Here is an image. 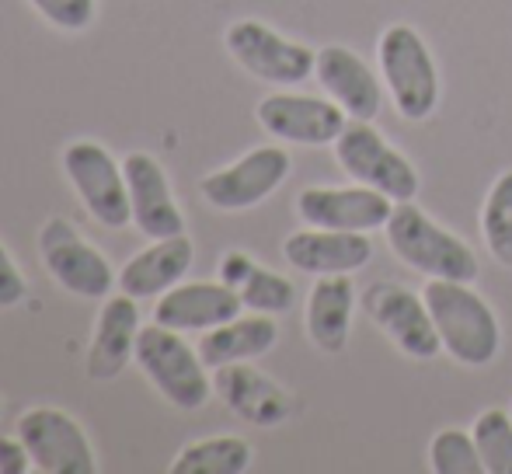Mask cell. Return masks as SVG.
Instances as JSON below:
<instances>
[{
  "mask_svg": "<svg viewBox=\"0 0 512 474\" xmlns=\"http://www.w3.org/2000/svg\"><path fill=\"white\" fill-rule=\"evenodd\" d=\"M425 307L432 314V325L443 342V353H450L460 366H488L499 356L502 328L495 311L471 283L457 279H429L425 286Z\"/></svg>",
  "mask_w": 512,
  "mask_h": 474,
  "instance_id": "obj_1",
  "label": "cell"
},
{
  "mask_svg": "<svg viewBox=\"0 0 512 474\" xmlns=\"http://www.w3.org/2000/svg\"><path fill=\"white\" fill-rule=\"evenodd\" d=\"M387 244L391 251L429 279H457V283H474L481 272L478 255L460 241L457 234L443 231L425 210L415 203H394V213L387 220Z\"/></svg>",
  "mask_w": 512,
  "mask_h": 474,
  "instance_id": "obj_2",
  "label": "cell"
},
{
  "mask_svg": "<svg viewBox=\"0 0 512 474\" xmlns=\"http://www.w3.org/2000/svg\"><path fill=\"white\" fill-rule=\"evenodd\" d=\"M136 366L150 380L164 401H171L182 412H196L213 394V380H209V366L203 363L199 349H192L182 339V332L161 325H143L140 339H136Z\"/></svg>",
  "mask_w": 512,
  "mask_h": 474,
  "instance_id": "obj_3",
  "label": "cell"
},
{
  "mask_svg": "<svg viewBox=\"0 0 512 474\" xmlns=\"http://www.w3.org/2000/svg\"><path fill=\"white\" fill-rule=\"evenodd\" d=\"M377 60L398 116L408 122L429 119L439 105V74L422 35L411 25H391L380 35Z\"/></svg>",
  "mask_w": 512,
  "mask_h": 474,
  "instance_id": "obj_4",
  "label": "cell"
},
{
  "mask_svg": "<svg viewBox=\"0 0 512 474\" xmlns=\"http://www.w3.org/2000/svg\"><path fill=\"white\" fill-rule=\"evenodd\" d=\"M63 175L70 189L84 203L95 224L108 231H122L133 224V206H129V185L122 164L108 154L98 140H74L63 147Z\"/></svg>",
  "mask_w": 512,
  "mask_h": 474,
  "instance_id": "obj_5",
  "label": "cell"
},
{
  "mask_svg": "<svg viewBox=\"0 0 512 474\" xmlns=\"http://www.w3.org/2000/svg\"><path fill=\"white\" fill-rule=\"evenodd\" d=\"M35 244H39V258L46 265V272L70 297L105 300L119 286L115 283L119 272H112L108 258L67 217H49L39 227Z\"/></svg>",
  "mask_w": 512,
  "mask_h": 474,
  "instance_id": "obj_6",
  "label": "cell"
},
{
  "mask_svg": "<svg viewBox=\"0 0 512 474\" xmlns=\"http://www.w3.org/2000/svg\"><path fill=\"white\" fill-rule=\"evenodd\" d=\"M335 157L349 178L359 185L391 196L394 203H408L418 196V171L401 150H394L370 122H349L335 140Z\"/></svg>",
  "mask_w": 512,
  "mask_h": 474,
  "instance_id": "obj_7",
  "label": "cell"
},
{
  "mask_svg": "<svg viewBox=\"0 0 512 474\" xmlns=\"http://www.w3.org/2000/svg\"><path fill=\"white\" fill-rule=\"evenodd\" d=\"M227 53L248 70L251 77L265 84H279V88H293L304 84L314 74L317 53L307 49L304 42H293L279 35L276 28L262 25L255 18H241L223 32Z\"/></svg>",
  "mask_w": 512,
  "mask_h": 474,
  "instance_id": "obj_8",
  "label": "cell"
},
{
  "mask_svg": "<svg viewBox=\"0 0 512 474\" xmlns=\"http://www.w3.org/2000/svg\"><path fill=\"white\" fill-rule=\"evenodd\" d=\"M18 436L42 474H95L98 457L91 436L70 412L53 405H35L18 415Z\"/></svg>",
  "mask_w": 512,
  "mask_h": 474,
  "instance_id": "obj_9",
  "label": "cell"
},
{
  "mask_svg": "<svg viewBox=\"0 0 512 474\" xmlns=\"http://www.w3.org/2000/svg\"><path fill=\"white\" fill-rule=\"evenodd\" d=\"M293 161L283 147H255L234 164L213 171L199 182V192L213 210L223 213H241L251 206L265 203L279 185L286 182Z\"/></svg>",
  "mask_w": 512,
  "mask_h": 474,
  "instance_id": "obj_10",
  "label": "cell"
},
{
  "mask_svg": "<svg viewBox=\"0 0 512 474\" xmlns=\"http://www.w3.org/2000/svg\"><path fill=\"white\" fill-rule=\"evenodd\" d=\"M363 311L377 321V328L411 359H432L443 353V342L432 325L425 297L398 283H373L363 293Z\"/></svg>",
  "mask_w": 512,
  "mask_h": 474,
  "instance_id": "obj_11",
  "label": "cell"
},
{
  "mask_svg": "<svg viewBox=\"0 0 512 474\" xmlns=\"http://www.w3.org/2000/svg\"><path fill=\"white\" fill-rule=\"evenodd\" d=\"M349 112L338 102L310 95H265L258 102V122L269 136L300 147H324L342 136Z\"/></svg>",
  "mask_w": 512,
  "mask_h": 474,
  "instance_id": "obj_12",
  "label": "cell"
},
{
  "mask_svg": "<svg viewBox=\"0 0 512 474\" xmlns=\"http://www.w3.org/2000/svg\"><path fill=\"white\" fill-rule=\"evenodd\" d=\"M297 213L307 227H321V231H377L387 227L394 213V199L384 192L370 189V185H356V189H304L297 196Z\"/></svg>",
  "mask_w": 512,
  "mask_h": 474,
  "instance_id": "obj_13",
  "label": "cell"
},
{
  "mask_svg": "<svg viewBox=\"0 0 512 474\" xmlns=\"http://www.w3.org/2000/svg\"><path fill=\"white\" fill-rule=\"evenodd\" d=\"M122 171H126L136 231L150 237V241L185 234V217L178 210V199L171 192L168 171L161 168V161L154 154H147V150H133L122 161Z\"/></svg>",
  "mask_w": 512,
  "mask_h": 474,
  "instance_id": "obj_14",
  "label": "cell"
},
{
  "mask_svg": "<svg viewBox=\"0 0 512 474\" xmlns=\"http://www.w3.org/2000/svg\"><path fill=\"white\" fill-rule=\"evenodd\" d=\"M140 307L129 293H112L102 300L95 332L88 342L84 370L91 380H115L136 359V339H140Z\"/></svg>",
  "mask_w": 512,
  "mask_h": 474,
  "instance_id": "obj_15",
  "label": "cell"
},
{
  "mask_svg": "<svg viewBox=\"0 0 512 474\" xmlns=\"http://www.w3.org/2000/svg\"><path fill=\"white\" fill-rule=\"evenodd\" d=\"M314 77L321 81V88L349 112V119L373 122L380 116L384 91H380V81L370 70V63L359 53H352V49H345V46H324L321 53H317Z\"/></svg>",
  "mask_w": 512,
  "mask_h": 474,
  "instance_id": "obj_16",
  "label": "cell"
},
{
  "mask_svg": "<svg viewBox=\"0 0 512 474\" xmlns=\"http://www.w3.org/2000/svg\"><path fill=\"white\" fill-rule=\"evenodd\" d=\"M244 311L241 293L227 283H178L157 297L154 321L175 332H209Z\"/></svg>",
  "mask_w": 512,
  "mask_h": 474,
  "instance_id": "obj_17",
  "label": "cell"
},
{
  "mask_svg": "<svg viewBox=\"0 0 512 474\" xmlns=\"http://www.w3.org/2000/svg\"><path fill=\"white\" fill-rule=\"evenodd\" d=\"M192 262H196V248L185 234L175 237H157L143 251H136L126 265L119 269V290L129 293L133 300H157L168 293L171 286L185 283Z\"/></svg>",
  "mask_w": 512,
  "mask_h": 474,
  "instance_id": "obj_18",
  "label": "cell"
},
{
  "mask_svg": "<svg viewBox=\"0 0 512 474\" xmlns=\"http://www.w3.org/2000/svg\"><path fill=\"white\" fill-rule=\"evenodd\" d=\"M286 262L307 276H349L363 269L373 255V244L363 231H321L307 227L286 237L283 244Z\"/></svg>",
  "mask_w": 512,
  "mask_h": 474,
  "instance_id": "obj_19",
  "label": "cell"
},
{
  "mask_svg": "<svg viewBox=\"0 0 512 474\" xmlns=\"http://www.w3.org/2000/svg\"><path fill=\"white\" fill-rule=\"evenodd\" d=\"M213 387L223 398V405H227L237 419L251 422V426L272 429V426H279V422H286V415H290V394L272 377H265L262 370H255V366H248V363L220 366Z\"/></svg>",
  "mask_w": 512,
  "mask_h": 474,
  "instance_id": "obj_20",
  "label": "cell"
},
{
  "mask_svg": "<svg viewBox=\"0 0 512 474\" xmlns=\"http://www.w3.org/2000/svg\"><path fill=\"white\" fill-rule=\"evenodd\" d=\"M279 339V325L272 321V314H255L251 318H230L223 325L209 328L199 339V356L209 370H220L230 363H251V359L265 356Z\"/></svg>",
  "mask_w": 512,
  "mask_h": 474,
  "instance_id": "obj_21",
  "label": "cell"
},
{
  "mask_svg": "<svg viewBox=\"0 0 512 474\" xmlns=\"http://www.w3.org/2000/svg\"><path fill=\"white\" fill-rule=\"evenodd\" d=\"M356 286L345 276H317L307 297V335L321 353H342L349 342Z\"/></svg>",
  "mask_w": 512,
  "mask_h": 474,
  "instance_id": "obj_22",
  "label": "cell"
},
{
  "mask_svg": "<svg viewBox=\"0 0 512 474\" xmlns=\"http://www.w3.org/2000/svg\"><path fill=\"white\" fill-rule=\"evenodd\" d=\"M251 457L255 450L244 436H206L178 450L171 474H244Z\"/></svg>",
  "mask_w": 512,
  "mask_h": 474,
  "instance_id": "obj_23",
  "label": "cell"
},
{
  "mask_svg": "<svg viewBox=\"0 0 512 474\" xmlns=\"http://www.w3.org/2000/svg\"><path fill=\"white\" fill-rule=\"evenodd\" d=\"M481 234L495 262L512 269V171H502L481 206Z\"/></svg>",
  "mask_w": 512,
  "mask_h": 474,
  "instance_id": "obj_24",
  "label": "cell"
},
{
  "mask_svg": "<svg viewBox=\"0 0 512 474\" xmlns=\"http://www.w3.org/2000/svg\"><path fill=\"white\" fill-rule=\"evenodd\" d=\"M237 293H241V304L255 314H286L297 304V290H293L290 279L265 269V265H258V262H255V269L248 272V279L237 286Z\"/></svg>",
  "mask_w": 512,
  "mask_h": 474,
  "instance_id": "obj_25",
  "label": "cell"
},
{
  "mask_svg": "<svg viewBox=\"0 0 512 474\" xmlns=\"http://www.w3.org/2000/svg\"><path fill=\"white\" fill-rule=\"evenodd\" d=\"M474 443H478L485 474H512V419L502 408H488L474 422Z\"/></svg>",
  "mask_w": 512,
  "mask_h": 474,
  "instance_id": "obj_26",
  "label": "cell"
},
{
  "mask_svg": "<svg viewBox=\"0 0 512 474\" xmlns=\"http://www.w3.org/2000/svg\"><path fill=\"white\" fill-rule=\"evenodd\" d=\"M429 468L436 474H481L485 464H481L478 443H474V433H464V429H439L429 443Z\"/></svg>",
  "mask_w": 512,
  "mask_h": 474,
  "instance_id": "obj_27",
  "label": "cell"
},
{
  "mask_svg": "<svg viewBox=\"0 0 512 474\" xmlns=\"http://www.w3.org/2000/svg\"><path fill=\"white\" fill-rule=\"evenodd\" d=\"M42 18L60 32H84L91 28L98 11V0H28Z\"/></svg>",
  "mask_w": 512,
  "mask_h": 474,
  "instance_id": "obj_28",
  "label": "cell"
},
{
  "mask_svg": "<svg viewBox=\"0 0 512 474\" xmlns=\"http://www.w3.org/2000/svg\"><path fill=\"white\" fill-rule=\"evenodd\" d=\"M25 297H28L25 276H21L11 251L0 244V311H11V307H18Z\"/></svg>",
  "mask_w": 512,
  "mask_h": 474,
  "instance_id": "obj_29",
  "label": "cell"
},
{
  "mask_svg": "<svg viewBox=\"0 0 512 474\" xmlns=\"http://www.w3.org/2000/svg\"><path fill=\"white\" fill-rule=\"evenodd\" d=\"M35 471L32 454H28L21 436H0V474H28Z\"/></svg>",
  "mask_w": 512,
  "mask_h": 474,
  "instance_id": "obj_30",
  "label": "cell"
},
{
  "mask_svg": "<svg viewBox=\"0 0 512 474\" xmlns=\"http://www.w3.org/2000/svg\"><path fill=\"white\" fill-rule=\"evenodd\" d=\"M251 269H255V258L244 255V251H227V255L220 258V283H227L237 290V286L248 279Z\"/></svg>",
  "mask_w": 512,
  "mask_h": 474,
  "instance_id": "obj_31",
  "label": "cell"
},
{
  "mask_svg": "<svg viewBox=\"0 0 512 474\" xmlns=\"http://www.w3.org/2000/svg\"><path fill=\"white\" fill-rule=\"evenodd\" d=\"M0 415H4V401H0Z\"/></svg>",
  "mask_w": 512,
  "mask_h": 474,
  "instance_id": "obj_32",
  "label": "cell"
}]
</instances>
